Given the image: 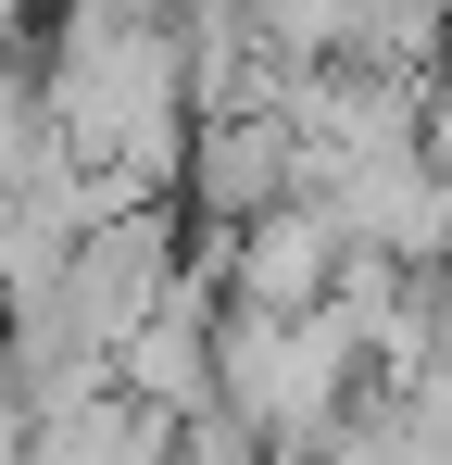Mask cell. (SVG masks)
I'll use <instances>...</instances> for the list:
<instances>
[{
	"mask_svg": "<svg viewBox=\"0 0 452 465\" xmlns=\"http://www.w3.org/2000/svg\"><path fill=\"white\" fill-rule=\"evenodd\" d=\"M301 189V126L290 114H189V163H176V214L201 227H251L264 202Z\"/></svg>",
	"mask_w": 452,
	"mask_h": 465,
	"instance_id": "6da1fadb",
	"label": "cell"
},
{
	"mask_svg": "<svg viewBox=\"0 0 452 465\" xmlns=\"http://www.w3.org/2000/svg\"><path fill=\"white\" fill-rule=\"evenodd\" d=\"M327 277H339V214L290 189V202H264L251 227L226 239V302H264V314H301L327 302Z\"/></svg>",
	"mask_w": 452,
	"mask_h": 465,
	"instance_id": "7a4b0ae2",
	"label": "cell"
},
{
	"mask_svg": "<svg viewBox=\"0 0 452 465\" xmlns=\"http://www.w3.org/2000/svg\"><path fill=\"white\" fill-rule=\"evenodd\" d=\"M327 51L389 64V76H452V0H352V25Z\"/></svg>",
	"mask_w": 452,
	"mask_h": 465,
	"instance_id": "3957f363",
	"label": "cell"
},
{
	"mask_svg": "<svg viewBox=\"0 0 452 465\" xmlns=\"http://www.w3.org/2000/svg\"><path fill=\"white\" fill-rule=\"evenodd\" d=\"M176 453H189V465H251V453H264V415L226 402V390H201V402L176 415Z\"/></svg>",
	"mask_w": 452,
	"mask_h": 465,
	"instance_id": "277c9868",
	"label": "cell"
}]
</instances>
